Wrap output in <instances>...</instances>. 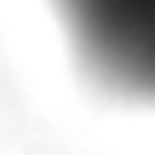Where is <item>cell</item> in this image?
Returning a JSON list of instances; mask_svg holds the SVG:
<instances>
[{
	"label": "cell",
	"instance_id": "obj_1",
	"mask_svg": "<svg viewBox=\"0 0 155 155\" xmlns=\"http://www.w3.org/2000/svg\"><path fill=\"white\" fill-rule=\"evenodd\" d=\"M52 12L109 92L155 104V0H52Z\"/></svg>",
	"mask_w": 155,
	"mask_h": 155
}]
</instances>
